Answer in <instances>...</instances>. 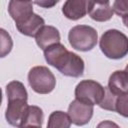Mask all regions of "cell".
Wrapping results in <instances>:
<instances>
[{
    "label": "cell",
    "mask_w": 128,
    "mask_h": 128,
    "mask_svg": "<svg viewBox=\"0 0 128 128\" xmlns=\"http://www.w3.org/2000/svg\"><path fill=\"white\" fill-rule=\"evenodd\" d=\"M122 22H123V24L125 25V27L128 28V15L122 16Z\"/></svg>",
    "instance_id": "7402d4cb"
},
{
    "label": "cell",
    "mask_w": 128,
    "mask_h": 128,
    "mask_svg": "<svg viewBox=\"0 0 128 128\" xmlns=\"http://www.w3.org/2000/svg\"><path fill=\"white\" fill-rule=\"evenodd\" d=\"M99 46L107 58L118 60L128 54V37L117 29H109L102 34Z\"/></svg>",
    "instance_id": "7a4b0ae2"
},
{
    "label": "cell",
    "mask_w": 128,
    "mask_h": 128,
    "mask_svg": "<svg viewBox=\"0 0 128 128\" xmlns=\"http://www.w3.org/2000/svg\"><path fill=\"white\" fill-rule=\"evenodd\" d=\"M88 14L94 21L105 22L112 18L114 10L110 5V0H93Z\"/></svg>",
    "instance_id": "30bf717a"
},
{
    "label": "cell",
    "mask_w": 128,
    "mask_h": 128,
    "mask_svg": "<svg viewBox=\"0 0 128 128\" xmlns=\"http://www.w3.org/2000/svg\"><path fill=\"white\" fill-rule=\"evenodd\" d=\"M108 88L112 93L119 96L128 92V72L126 70L114 71L108 80Z\"/></svg>",
    "instance_id": "7c38bea8"
},
{
    "label": "cell",
    "mask_w": 128,
    "mask_h": 128,
    "mask_svg": "<svg viewBox=\"0 0 128 128\" xmlns=\"http://www.w3.org/2000/svg\"><path fill=\"white\" fill-rule=\"evenodd\" d=\"M93 106L94 105L92 104L75 98V100H73L68 107V115L71 122L77 126H83L89 123L94 112Z\"/></svg>",
    "instance_id": "8992f818"
},
{
    "label": "cell",
    "mask_w": 128,
    "mask_h": 128,
    "mask_svg": "<svg viewBox=\"0 0 128 128\" xmlns=\"http://www.w3.org/2000/svg\"><path fill=\"white\" fill-rule=\"evenodd\" d=\"M125 70H126V71H127V72H128V64H127V65H126V68H125Z\"/></svg>",
    "instance_id": "603a6c76"
},
{
    "label": "cell",
    "mask_w": 128,
    "mask_h": 128,
    "mask_svg": "<svg viewBox=\"0 0 128 128\" xmlns=\"http://www.w3.org/2000/svg\"><path fill=\"white\" fill-rule=\"evenodd\" d=\"M44 114L40 107L35 105H30L27 107L24 117L22 119L20 127H41L43 125Z\"/></svg>",
    "instance_id": "5bb4252c"
},
{
    "label": "cell",
    "mask_w": 128,
    "mask_h": 128,
    "mask_svg": "<svg viewBox=\"0 0 128 128\" xmlns=\"http://www.w3.org/2000/svg\"><path fill=\"white\" fill-rule=\"evenodd\" d=\"M72 122L68 115L63 111H54L49 115L47 127L49 128H69Z\"/></svg>",
    "instance_id": "9a60e30c"
},
{
    "label": "cell",
    "mask_w": 128,
    "mask_h": 128,
    "mask_svg": "<svg viewBox=\"0 0 128 128\" xmlns=\"http://www.w3.org/2000/svg\"><path fill=\"white\" fill-rule=\"evenodd\" d=\"M93 0H66L62 6V13L67 19L79 20L89 13Z\"/></svg>",
    "instance_id": "52a82bcc"
},
{
    "label": "cell",
    "mask_w": 128,
    "mask_h": 128,
    "mask_svg": "<svg viewBox=\"0 0 128 128\" xmlns=\"http://www.w3.org/2000/svg\"><path fill=\"white\" fill-rule=\"evenodd\" d=\"M115 111L121 116L128 118V92L117 96Z\"/></svg>",
    "instance_id": "ac0fdd59"
},
{
    "label": "cell",
    "mask_w": 128,
    "mask_h": 128,
    "mask_svg": "<svg viewBox=\"0 0 128 128\" xmlns=\"http://www.w3.org/2000/svg\"><path fill=\"white\" fill-rule=\"evenodd\" d=\"M75 98L92 105H99L105 95V87L95 80H82L75 87Z\"/></svg>",
    "instance_id": "5b68a950"
},
{
    "label": "cell",
    "mask_w": 128,
    "mask_h": 128,
    "mask_svg": "<svg viewBox=\"0 0 128 128\" xmlns=\"http://www.w3.org/2000/svg\"><path fill=\"white\" fill-rule=\"evenodd\" d=\"M28 106L29 105L27 104L26 99L16 98V99L8 100V104L5 112V118L7 122L12 126L20 127L22 119L24 117V114Z\"/></svg>",
    "instance_id": "ba28073f"
},
{
    "label": "cell",
    "mask_w": 128,
    "mask_h": 128,
    "mask_svg": "<svg viewBox=\"0 0 128 128\" xmlns=\"http://www.w3.org/2000/svg\"><path fill=\"white\" fill-rule=\"evenodd\" d=\"M59 1H60V0H34V3H35L37 6L41 7V8H46V9H48V8L54 7Z\"/></svg>",
    "instance_id": "44dd1931"
},
{
    "label": "cell",
    "mask_w": 128,
    "mask_h": 128,
    "mask_svg": "<svg viewBox=\"0 0 128 128\" xmlns=\"http://www.w3.org/2000/svg\"><path fill=\"white\" fill-rule=\"evenodd\" d=\"M8 13L15 21V24L24 22L34 13L32 0H10Z\"/></svg>",
    "instance_id": "9c48e42d"
},
{
    "label": "cell",
    "mask_w": 128,
    "mask_h": 128,
    "mask_svg": "<svg viewBox=\"0 0 128 128\" xmlns=\"http://www.w3.org/2000/svg\"><path fill=\"white\" fill-rule=\"evenodd\" d=\"M60 39L61 37L58 29L50 25H44L35 36L36 44L42 50H45L47 47L60 42Z\"/></svg>",
    "instance_id": "8fae6325"
},
{
    "label": "cell",
    "mask_w": 128,
    "mask_h": 128,
    "mask_svg": "<svg viewBox=\"0 0 128 128\" xmlns=\"http://www.w3.org/2000/svg\"><path fill=\"white\" fill-rule=\"evenodd\" d=\"M44 24H45L44 19L38 14L33 13L27 20L15 25L17 30L21 34L28 37H35L36 34L39 32V30L44 26Z\"/></svg>",
    "instance_id": "4fadbf2b"
},
{
    "label": "cell",
    "mask_w": 128,
    "mask_h": 128,
    "mask_svg": "<svg viewBox=\"0 0 128 128\" xmlns=\"http://www.w3.org/2000/svg\"><path fill=\"white\" fill-rule=\"evenodd\" d=\"M68 41L72 48L78 51L87 52L92 50L98 41L96 29L88 25H76L69 30Z\"/></svg>",
    "instance_id": "3957f363"
},
{
    "label": "cell",
    "mask_w": 128,
    "mask_h": 128,
    "mask_svg": "<svg viewBox=\"0 0 128 128\" xmlns=\"http://www.w3.org/2000/svg\"><path fill=\"white\" fill-rule=\"evenodd\" d=\"M1 33V57H5L7 54L10 53L12 46H13V41L11 36L3 29H0Z\"/></svg>",
    "instance_id": "d6986e66"
},
{
    "label": "cell",
    "mask_w": 128,
    "mask_h": 128,
    "mask_svg": "<svg viewBox=\"0 0 128 128\" xmlns=\"http://www.w3.org/2000/svg\"><path fill=\"white\" fill-rule=\"evenodd\" d=\"M6 95H7V100L16 99V98H22L28 100V93L24 84L17 80L11 81L6 85Z\"/></svg>",
    "instance_id": "2e32d148"
},
{
    "label": "cell",
    "mask_w": 128,
    "mask_h": 128,
    "mask_svg": "<svg viewBox=\"0 0 128 128\" xmlns=\"http://www.w3.org/2000/svg\"><path fill=\"white\" fill-rule=\"evenodd\" d=\"M28 83L34 92L49 94L56 86V78L46 66H35L28 72Z\"/></svg>",
    "instance_id": "277c9868"
},
{
    "label": "cell",
    "mask_w": 128,
    "mask_h": 128,
    "mask_svg": "<svg viewBox=\"0 0 128 128\" xmlns=\"http://www.w3.org/2000/svg\"><path fill=\"white\" fill-rule=\"evenodd\" d=\"M44 57L49 65L55 67L65 76L78 78L84 73L83 59L76 53L68 51L60 42L47 47L44 50Z\"/></svg>",
    "instance_id": "6da1fadb"
},
{
    "label": "cell",
    "mask_w": 128,
    "mask_h": 128,
    "mask_svg": "<svg viewBox=\"0 0 128 128\" xmlns=\"http://www.w3.org/2000/svg\"><path fill=\"white\" fill-rule=\"evenodd\" d=\"M112 8L114 12L121 17L128 15V0H115Z\"/></svg>",
    "instance_id": "ffe728a7"
},
{
    "label": "cell",
    "mask_w": 128,
    "mask_h": 128,
    "mask_svg": "<svg viewBox=\"0 0 128 128\" xmlns=\"http://www.w3.org/2000/svg\"><path fill=\"white\" fill-rule=\"evenodd\" d=\"M116 99H117V95H115L114 93H112L110 91V89L108 88V86H107V87H105V95H104V98L101 101V103L99 104V106L102 109H105V110L115 111Z\"/></svg>",
    "instance_id": "e0dca14e"
}]
</instances>
